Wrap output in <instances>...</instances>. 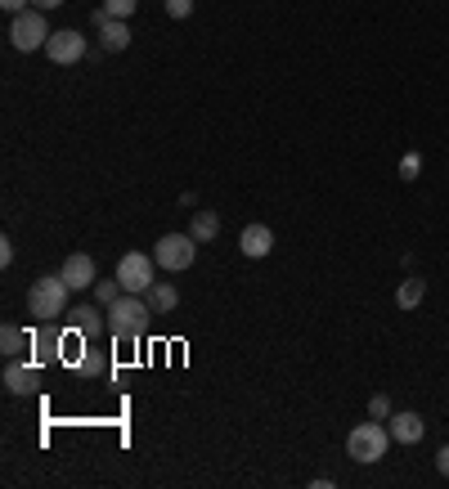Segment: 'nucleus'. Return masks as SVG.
<instances>
[{
	"mask_svg": "<svg viewBox=\"0 0 449 489\" xmlns=\"http://www.w3.org/2000/svg\"><path fill=\"white\" fill-rule=\"evenodd\" d=\"M135 5H140V0H104V9H109L112 18H131V14H135Z\"/></svg>",
	"mask_w": 449,
	"mask_h": 489,
	"instance_id": "nucleus-18",
	"label": "nucleus"
},
{
	"mask_svg": "<svg viewBox=\"0 0 449 489\" xmlns=\"http://www.w3.org/2000/svg\"><path fill=\"white\" fill-rule=\"evenodd\" d=\"M387 444H392V427H382L378 418H373V422H360L355 432L346 435V453H350L355 463H378V458H387Z\"/></svg>",
	"mask_w": 449,
	"mask_h": 489,
	"instance_id": "nucleus-2",
	"label": "nucleus"
},
{
	"mask_svg": "<svg viewBox=\"0 0 449 489\" xmlns=\"http://www.w3.org/2000/svg\"><path fill=\"white\" fill-rule=\"evenodd\" d=\"M46 55H50V63H58V68H68V63H81V58H86V36H81V32H72V27L50 32V41H46Z\"/></svg>",
	"mask_w": 449,
	"mask_h": 489,
	"instance_id": "nucleus-7",
	"label": "nucleus"
},
{
	"mask_svg": "<svg viewBox=\"0 0 449 489\" xmlns=\"http://www.w3.org/2000/svg\"><path fill=\"white\" fill-rule=\"evenodd\" d=\"M95 23H99V41H104V50L121 55V50L131 46V27H126V18H112L109 9L99 5V9H95Z\"/></svg>",
	"mask_w": 449,
	"mask_h": 489,
	"instance_id": "nucleus-9",
	"label": "nucleus"
},
{
	"mask_svg": "<svg viewBox=\"0 0 449 489\" xmlns=\"http://www.w3.org/2000/svg\"><path fill=\"white\" fill-rule=\"evenodd\" d=\"M189 234H193L198 243H212V238L221 234V216H216V212H198L193 224H189Z\"/></svg>",
	"mask_w": 449,
	"mask_h": 489,
	"instance_id": "nucleus-15",
	"label": "nucleus"
},
{
	"mask_svg": "<svg viewBox=\"0 0 449 489\" xmlns=\"http://www.w3.org/2000/svg\"><path fill=\"white\" fill-rule=\"evenodd\" d=\"M423 435H427V427H423L418 413H395L392 418V440H400V444H418Z\"/></svg>",
	"mask_w": 449,
	"mask_h": 489,
	"instance_id": "nucleus-12",
	"label": "nucleus"
},
{
	"mask_svg": "<svg viewBox=\"0 0 449 489\" xmlns=\"http://www.w3.org/2000/svg\"><path fill=\"white\" fill-rule=\"evenodd\" d=\"M68 283H63V274H46V278H37L32 287H27V310H32V319H41V324H50L58 319L63 310H68Z\"/></svg>",
	"mask_w": 449,
	"mask_h": 489,
	"instance_id": "nucleus-1",
	"label": "nucleus"
},
{
	"mask_svg": "<svg viewBox=\"0 0 449 489\" xmlns=\"http://www.w3.org/2000/svg\"><path fill=\"white\" fill-rule=\"evenodd\" d=\"M117 287H121V283H117V278H112V283H95V297H99V306H112V301H117V297H121V292H117Z\"/></svg>",
	"mask_w": 449,
	"mask_h": 489,
	"instance_id": "nucleus-19",
	"label": "nucleus"
},
{
	"mask_svg": "<svg viewBox=\"0 0 449 489\" xmlns=\"http://www.w3.org/2000/svg\"><path fill=\"white\" fill-rule=\"evenodd\" d=\"M68 324H72V332H95V328H99V310H95V306H72V310H68Z\"/></svg>",
	"mask_w": 449,
	"mask_h": 489,
	"instance_id": "nucleus-16",
	"label": "nucleus"
},
{
	"mask_svg": "<svg viewBox=\"0 0 449 489\" xmlns=\"http://www.w3.org/2000/svg\"><path fill=\"white\" fill-rule=\"evenodd\" d=\"M27 5H32V0H0V9H5V14H23Z\"/></svg>",
	"mask_w": 449,
	"mask_h": 489,
	"instance_id": "nucleus-23",
	"label": "nucleus"
},
{
	"mask_svg": "<svg viewBox=\"0 0 449 489\" xmlns=\"http://www.w3.org/2000/svg\"><path fill=\"white\" fill-rule=\"evenodd\" d=\"M144 297H149V306H153L158 315H171V310H175V301H180V292H175L171 283H153Z\"/></svg>",
	"mask_w": 449,
	"mask_h": 489,
	"instance_id": "nucleus-14",
	"label": "nucleus"
},
{
	"mask_svg": "<svg viewBox=\"0 0 449 489\" xmlns=\"http://www.w3.org/2000/svg\"><path fill=\"white\" fill-rule=\"evenodd\" d=\"M149 315H153V306L140 292H126V297H117L109 306V328L117 337H131V332H140V328L149 324Z\"/></svg>",
	"mask_w": 449,
	"mask_h": 489,
	"instance_id": "nucleus-3",
	"label": "nucleus"
},
{
	"mask_svg": "<svg viewBox=\"0 0 449 489\" xmlns=\"http://www.w3.org/2000/svg\"><path fill=\"white\" fill-rule=\"evenodd\" d=\"M387 413H392V400H387V395H373V400H369V418H378V422H382Z\"/></svg>",
	"mask_w": 449,
	"mask_h": 489,
	"instance_id": "nucleus-20",
	"label": "nucleus"
},
{
	"mask_svg": "<svg viewBox=\"0 0 449 489\" xmlns=\"http://www.w3.org/2000/svg\"><path fill=\"white\" fill-rule=\"evenodd\" d=\"M55 5H63V0H32V9H55Z\"/></svg>",
	"mask_w": 449,
	"mask_h": 489,
	"instance_id": "nucleus-26",
	"label": "nucleus"
},
{
	"mask_svg": "<svg viewBox=\"0 0 449 489\" xmlns=\"http://www.w3.org/2000/svg\"><path fill=\"white\" fill-rule=\"evenodd\" d=\"M418 153H409V158H404V162H400V175H404V180H413V175H418Z\"/></svg>",
	"mask_w": 449,
	"mask_h": 489,
	"instance_id": "nucleus-22",
	"label": "nucleus"
},
{
	"mask_svg": "<svg viewBox=\"0 0 449 489\" xmlns=\"http://www.w3.org/2000/svg\"><path fill=\"white\" fill-rule=\"evenodd\" d=\"M46 41H50V27H46V14H41V9L14 14V23H9V46H14V50L32 55V50H41Z\"/></svg>",
	"mask_w": 449,
	"mask_h": 489,
	"instance_id": "nucleus-4",
	"label": "nucleus"
},
{
	"mask_svg": "<svg viewBox=\"0 0 449 489\" xmlns=\"http://www.w3.org/2000/svg\"><path fill=\"white\" fill-rule=\"evenodd\" d=\"M0 381H5V390H9V395H37V390H41V373H37V364H23V359H9V364H5V373H0Z\"/></svg>",
	"mask_w": 449,
	"mask_h": 489,
	"instance_id": "nucleus-8",
	"label": "nucleus"
},
{
	"mask_svg": "<svg viewBox=\"0 0 449 489\" xmlns=\"http://www.w3.org/2000/svg\"><path fill=\"white\" fill-rule=\"evenodd\" d=\"M167 14L171 18H189V14H193V0H167Z\"/></svg>",
	"mask_w": 449,
	"mask_h": 489,
	"instance_id": "nucleus-21",
	"label": "nucleus"
},
{
	"mask_svg": "<svg viewBox=\"0 0 449 489\" xmlns=\"http://www.w3.org/2000/svg\"><path fill=\"white\" fill-rule=\"evenodd\" d=\"M423 292H427V283H423V278H404V283H400V292H395V301H400L404 310H413V306L423 301Z\"/></svg>",
	"mask_w": 449,
	"mask_h": 489,
	"instance_id": "nucleus-17",
	"label": "nucleus"
},
{
	"mask_svg": "<svg viewBox=\"0 0 449 489\" xmlns=\"http://www.w3.org/2000/svg\"><path fill=\"white\" fill-rule=\"evenodd\" d=\"M238 252L252 256V261L270 256V252H275V234H270V224H247V229L238 234Z\"/></svg>",
	"mask_w": 449,
	"mask_h": 489,
	"instance_id": "nucleus-10",
	"label": "nucleus"
},
{
	"mask_svg": "<svg viewBox=\"0 0 449 489\" xmlns=\"http://www.w3.org/2000/svg\"><path fill=\"white\" fill-rule=\"evenodd\" d=\"M23 350H27V332H23L18 324L0 328V355H5V359H18Z\"/></svg>",
	"mask_w": 449,
	"mask_h": 489,
	"instance_id": "nucleus-13",
	"label": "nucleus"
},
{
	"mask_svg": "<svg viewBox=\"0 0 449 489\" xmlns=\"http://www.w3.org/2000/svg\"><path fill=\"white\" fill-rule=\"evenodd\" d=\"M193 256H198V238H193V234H162L158 247H153V261H158L167 274L189 270Z\"/></svg>",
	"mask_w": 449,
	"mask_h": 489,
	"instance_id": "nucleus-5",
	"label": "nucleus"
},
{
	"mask_svg": "<svg viewBox=\"0 0 449 489\" xmlns=\"http://www.w3.org/2000/svg\"><path fill=\"white\" fill-rule=\"evenodd\" d=\"M63 283L72 287V292H81V287H95V261L86 256V252H72L68 261H63Z\"/></svg>",
	"mask_w": 449,
	"mask_h": 489,
	"instance_id": "nucleus-11",
	"label": "nucleus"
},
{
	"mask_svg": "<svg viewBox=\"0 0 449 489\" xmlns=\"http://www.w3.org/2000/svg\"><path fill=\"white\" fill-rule=\"evenodd\" d=\"M436 467H441V476H449V444L436 453Z\"/></svg>",
	"mask_w": 449,
	"mask_h": 489,
	"instance_id": "nucleus-25",
	"label": "nucleus"
},
{
	"mask_svg": "<svg viewBox=\"0 0 449 489\" xmlns=\"http://www.w3.org/2000/svg\"><path fill=\"white\" fill-rule=\"evenodd\" d=\"M153 265H158L153 256H144V252H126V256L117 261V283H121L126 292H140V297H144V292L153 287Z\"/></svg>",
	"mask_w": 449,
	"mask_h": 489,
	"instance_id": "nucleus-6",
	"label": "nucleus"
},
{
	"mask_svg": "<svg viewBox=\"0 0 449 489\" xmlns=\"http://www.w3.org/2000/svg\"><path fill=\"white\" fill-rule=\"evenodd\" d=\"M14 261V243L9 238H0V265H9Z\"/></svg>",
	"mask_w": 449,
	"mask_h": 489,
	"instance_id": "nucleus-24",
	"label": "nucleus"
}]
</instances>
